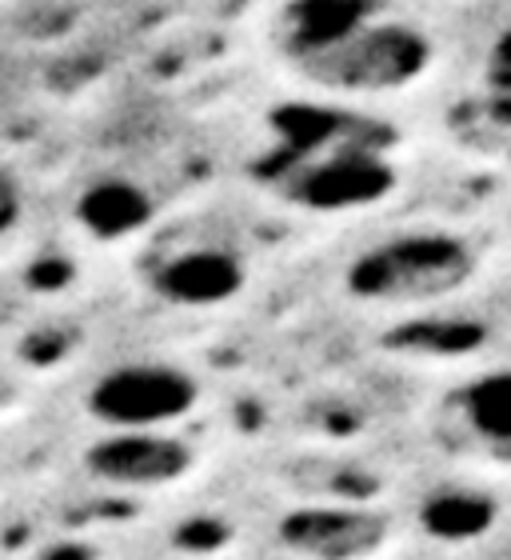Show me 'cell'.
<instances>
[{
	"instance_id": "10",
	"label": "cell",
	"mask_w": 511,
	"mask_h": 560,
	"mask_svg": "<svg viewBox=\"0 0 511 560\" xmlns=\"http://www.w3.org/2000/svg\"><path fill=\"white\" fill-rule=\"evenodd\" d=\"M156 217V200L148 197V188L136 185L132 176H96L81 188L76 197V224L84 233L100 241V245H120L132 241L152 224Z\"/></svg>"
},
{
	"instance_id": "6",
	"label": "cell",
	"mask_w": 511,
	"mask_h": 560,
	"mask_svg": "<svg viewBox=\"0 0 511 560\" xmlns=\"http://www.w3.org/2000/svg\"><path fill=\"white\" fill-rule=\"evenodd\" d=\"M84 460H88V472L105 485L156 492L180 485L197 468V448L176 429L105 432Z\"/></svg>"
},
{
	"instance_id": "9",
	"label": "cell",
	"mask_w": 511,
	"mask_h": 560,
	"mask_svg": "<svg viewBox=\"0 0 511 560\" xmlns=\"http://www.w3.org/2000/svg\"><path fill=\"white\" fill-rule=\"evenodd\" d=\"M383 0H284L272 21V45L292 72L344 45L364 24L383 16Z\"/></svg>"
},
{
	"instance_id": "3",
	"label": "cell",
	"mask_w": 511,
	"mask_h": 560,
	"mask_svg": "<svg viewBox=\"0 0 511 560\" xmlns=\"http://www.w3.org/2000/svg\"><path fill=\"white\" fill-rule=\"evenodd\" d=\"M436 65V45L419 24H407L400 16H376L352 33L344 45L316 57L312 65L296 69L316 96L332 101H380V96H400L416 89Z\"/></svg>"
},
{
	"instance_id": "2",
	"label": "cell",
	"mask_w": 511,
	"mask_h": 560,
	"mask_svg": "<svg viewBox=\"0 0 511 560\" xmlns=\"http://www.w3.org/2000/svg\"><path fill=\"white\" fill-rule=\"evenodd\" d=\"M479 248L452 229H404L364 245L344 265V292L364 308L419 313L464 296L479 277Z\"/></svg>"
},
{
	"instance_id": "7",
	"label": "cell",
	"mask_w": 511,
	"mask_h": 560,
	"mask_svg": "<svg viewBox=\"0 0 511 560\" xmlns=\"http://www.w3.org/2000/svg\"><path fill=\"white\" fill-rule=\"evenodd\" d=\"M252 269L248 260L228 245H185L152 269L148 284L164 304L188 308V313H212L245 296Z\"/></svg>"
},
{
	"instance_id": "11",
	"label": "cell",
	"mask_w": 511,
	"mask_h": 560,
	"mask_svg": "<svg viewBox=\"0 0 511 560\" xmlns=\"http://www.w3.org/2000/svg\"><path fill=\"white\" fill-rule=\"evenodd\" d=\"M443 132L455 149L467 152L472 161L491 164L511 173V96L496 89H479V93L460 96L448 117Z\"/></svg>"
},
{
	"instance_id": "5",
	"label": "cell",
	"mask_w": 511,
	"mask_h": 560,
	"mask_svg": "<svg viewBox=\"0 0 511 560\" xmlns=\"http://www.w3.org/2000/svg\"><path fill=\"white\" fill-rule=\"evenodd\" d=\"M276 537L292 560H380L395 521L368 504H308L280 516Z\"/></svg>"
},
{
	"instance_id": "1",
	"label": "cell",
	"mask_w": 511,
	"mask_h": 560,
	"mask_svg": "<svg viewBox=\"0 0 511 560\" xmlns=\"http://www.w3.org/2000/svg\"><path fill=\"white\" fill-rule=\"evenodd\" d=\"M392 144V129L348 101H284L268 113L255 180L288 209L312 217L368 212L400 188Z\"/></svg>"
},
{
	"instance_id": "8",
	"label": "cell",
	"mask_w": 511,
	"mask_h": 560,
	"mask_svg": "<svg viewBox=\"0 0 511 560\" xmlns=\"http://www.w3.org/2000/svg\"><path fill=\"white\" fill-rule=\"evenodd\" d=\"M455 441L479 465L511 468V364L479 369L448 400Z\"/></svg>"
},
{
	"instance_id": "4",
	"label": "cell",
	"mask_w": 511,
	"mask_h": 560,
	"mask_svg": "<svg viewBox=\"0 0 511 560\" xmlns=\"http://www.w3.org/2000/svg\"><path fill=\"white\" fill-rule=\"evenodd\" d=\"M200 405V381L176 361L112 364L88 385L84 409L105 432L180 429Z\"/></svg>"
},
{
	"instance_id": "12",
	"label": "cell",
	"mask_w": 511,
	"mask_h": 560,
	"mask_svg": "<svg viewBox=\"0 0 511 560\" xmlns=\"http://www.w3.org/2000/svg\"><path fill=\"white\" fill-rule=\"evenodd\" d=\"M484 89L511 96V24L491 36L488 52H484Z\"/></svg>"
}]
</instances>
